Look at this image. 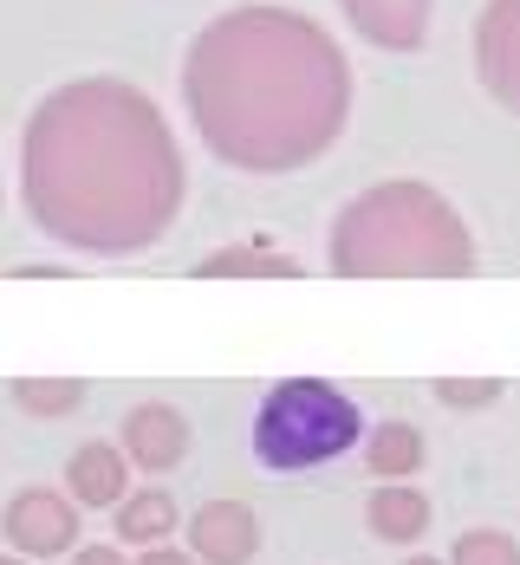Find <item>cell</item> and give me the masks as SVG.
<instances>
[{
	"label": "cell",
	"instance_id": "obj_1",
	"mask_svg": "<svg viewBox=\"0 0 520 565\" xmlns=\"http://www.w3.org/2000/svg\"><path fill=\"white\" fill-rule=\"evenodd\" d=\"M182 163L157 105L117 78H85L26 124V209L65 247L137 254L170 227Z\"/></svg>",
	"mask_w": 520,
	"mask_h": 565
},
{
	"label": "cell",
	"instance_id": "obj_2",
	"mask_svg": "<svg viewBox=\"0 0 520 565\" xmlns=\"http://www.w3.org/2000/svg\"><path fill=\"white\" fill-rule=\"evenodd\" d=\"M182 98L215 157L241 170L312 163L351 105L346 53L287 7H234L182 65Z\"/></svg>",
	"mask_w": 520,
	"mask_h": 565
},
{
	"label": "cell",
	"instance_id": "obj_3",
	"mask_svg": "<svg viewBox=\"0 0 520 565\" xmlns=\"http://www.w3.org/2000/svg\"><path fill=\"white\" fill-rule=\"evenodd\" d=\"M475 241L463 215L423 189V182H384L358 195L332 222V274H468Z\"/></svg>",
	"mask_w": 520,
	"mask_h": 565
},
{
	"label": "cell",
	"instance_id": "obj_4",
	"mask_svg": "<svg viewBox=\"0 0 520 565\" xmlns=\"http://www.w3.org/2000/svg\"><path fill=\"white\" fill-rule=\"evenodd\" d=\"M364 443V409L351 403L339 384L319 377H287L274 384L261 416H254V455L274 475H299V468H326Z\"/></svg>",
	"mask_w": 520,
	"mask_h": 565
},
{
	"label": "cell",
	"instance_id": "obj_5",
	"mask_svg": "<svg viewBox=\"0 0 520 565\" xmlns=\"http://www.w3.org/2000/svg\"><path fill=\"white\" fill-rule=\"evenodd\" d=\"M0 533L20 559H59L78 546V508L72 494H53V488H20L0 513Z\"/></svg>",
	"mask_w": 520,
	"mask_h": 565
},
{
	"label": "cell",
	"instance_id": "obj_6",
	"mask_svg": "<svg viewBox=\"0 0 520 565\" xmlns=\"http://www.w3.org/2000/svg\"><path fill=\"white\" fill-rule=\"evenodd\" d=\"M117 449L144 475H170L176 461L189 455V416L176 403H137L124 416V429H117Z\"/></svg>",
	"mask_w": 520,
	"mask_h": 565
},
{
	"label": "cell",
	"instance_id": "obj_7",
	"mask_svg": "<svg viewBox=\"0 0 520 565\" xmlns=\"http://www.w3.org/2000/svg\"><path fill=\"white\" fill-rule=\"evenodd\" d=\"M475 65H481V85H488L508 111H520V0H488V7H481Z\"/></svg>",
	"mask_w": 520,
	"mask_h": 565
},
{
	"label": "cell",
	"instance_id": "obj_8",
	"mask_svg": "<svg viewBox=\"0 0 520 565\" xmlns=\"http://www.w3.org/2000/svg\"><path fill=\"white\" fill-rule=\"evenodd\" d=\"M189 553L202 565H247L261 553V520L247 501H209L189 520Z\"/></svg>",
	"mask_w": 520,
	"mask_h": 565
},
{
	"label": "cell",
	"instance_id": "obj_9",
	"mask_svg": "<svg viewBox=\"0 0 520 565\" xmlns=\"http://www.w3.org/2000/svg\"><path fill=\"white\" fill-rule=\"evenodd\" d=\"M65 494L72 508H117L130 494V461L117 443H78L65 461Z\"/></svg>",
	"mask_w": 520,
	"mask_h": 565
},
{
	"label": "cell",
	"instance_id": "obj_10",
	"mask_svg": "<svg viewBox=\"0 0 520 565\" xmlns=\"http://www.w3.org/2000/svg\"><path fill=\"white\" fill-rule=\"evenodd\" d=\"M358 33L384 53H410L429 40V0H346Z\"/></svg>",
	"mask_w": 520,
	"mask_h": 565
},
{
	"label": "cell",
	"instance_id": "obj_11",
	"mask_svg": "<svg viewBox=\"0 0 520 565\" xmlns=\"http://www.w3.org/2000/svg\"><path fill=\"white\" fill-rule=\"evenodd\" d=\"M364 520H371V533H378L384 546H416V540L429 533V494H416L410 481H384V488L371 494Z\"/></svg>",
	"mask_w": 520,
	"mask_h": 565
},
{
	"label": "cell",
	"instance_id": "obj_12",
	"mask_svg": "<svg viewBox=\"0 0 520 565\" xmlns=\"http://www.w3.org/2000/svg\"><path fill=\"white\" fill-rule=\"evenodd\" d=\"M176 494H163V488H130L124 501H117V540L124 546H163L176 533Z\"/></svg>",
	"mask_w": 520,
	"mask_h": 565
},
{
	"label": "cell",
	"instance_id": "obj_13",
	"mask_svg": "<svg viewBox=\"0 0 520 565\" xmlns=\"http://www.w3.org/2000/svg\"><path fill=\"white\" fill-rule=\"evenodd\" d=\"M195 274L202 280H299V260L261 247V241H241V247H222V254L195 260Z\"/></svg>",
	"mask_w": 520,
	"mask_h": 565
},
{
	"label": "cell",
	"instance_id": "obj_14",
	"mask_svg": "<svg viewBox=\"0 0 520 565\" xmlns=\"http://www.w3.org/2000/svg\"><path fill=\"white\" fill-rule=\"evenodd\" d=\"M423 436H416V423H378L371 436H364V468L378 475V481H410L416 468H423Z\"/></svg>",
	"mask_w": 520,
	"mask_h": 565
},
{
	"label": "cell",
	"instance_id": "obj_15",
	"mask_svg": "<svg viewBox=\"0 0 520 565\" xmlns=\"http://www.w3.org/2000/svg\"><path fill=\"white\" fill-rule=\"evenodd\" d=\"M13 403H20L26 416H72V409L85 403V384H78V377H20V384H13Z\"/></svg>",
	"mask_w": 520,
	"mask_h": 565
},
{
	"label": "cell",
	"instance_id": "obj_16",
	"mask_svg": "<svg viewBox=\"0 0 520 565\" xmlns=\"http://www.w3.org/2000/svg\"><path fill=\"white\" fill-rule=\"evenodd\" d=\"M449 565H520V540L501 533V526H468Z\"/></svg>",
	"mask_w": 520,
	"mask_h": 565
},
{
	"label": "cell",
	"instance_id": "obj_17",
	"mask_svg": "<svg viewBox=\"0 0 520 565\" xmlns=\"http://www.w3.org/2000/svg\"><path fill=\"white\" fill-rule=\"evenodd\" d=\"M429 391H436V403H449V409H488L501 396V377H436Z\"/></svg>",
	"mask_w": 520,
	"mask_h": 565
},
{
	"label": "cell",
	"instance_id": "obj_18",
	"mask_svg": "<svg viewBox=\"0 0 520 565\" xmlns=\"http://www.w3.org/2000/svg\"><path fill=\"white\" fill-rule=\"evenodd\" d=\"M72 565H130L117 546H72Z\"/></svg>",
	"mask_w": 520,
	"mask_h": 565
},
{
	"label": "cell",
	"instance_id": "obj_19",
	"mask_svg": "<svg viewBox=\"0 0 520 565\" xmlns=\"http://www.w3.org/2000/svg\"><path fill=\"white\" fill-rule=\"evenodd\" d=\"M137 565H202L195 553H182V546H144V559Z\"/></svg>",
	"mask_w": 520,
	"mask_h": 565
},
{
	"label": "cell",
	"instance_id": "obj_20",
	"mask_svg": "<svg viewBox=\"0 0 520 565\" xmlns=\"http://www.w3.org/2000/svg\"><path fill=\"white\" fill-rule=\"evenodd\" d=\"M404 565H443V559H429V553H416V559H404Z\"/></svg>",
	"mask_w": 520,
	"mask_h": 565
},
{
	"label": "cell",
	"instance_id": "obj_21",
	"mask_svg": "<svg viewBox=\"0 0 520 565\" xmlns=\"http://www.w3.org/2000/svg\"><path fill=\"white\" fill-rule=\"evenodd\" d=\"M0 565H26V559H20V553H0Z\"/></svg>",
	"mask_w": 520,
	"mask_h": 565
}]
</instances>
